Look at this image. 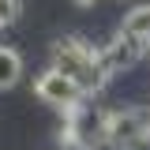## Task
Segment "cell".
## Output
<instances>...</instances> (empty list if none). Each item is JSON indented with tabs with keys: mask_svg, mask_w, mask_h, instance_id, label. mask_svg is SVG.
Segmentation results:
<instances>
[{
	"mask_svg": "<svg viewBox=\"0 0 150 150\" xmlns=\"http://www.w3.org/2000/svg\"><path fill=\"white\" fill-rule=\"evenodd\" d=\"M120 30L131 38H139L143 45H150V0H139V4H131L124 19H120Z\"/></svg>",
	"mask_w": 150,
	"mask_h": 150,
	"instance_id": "cell-5",
	"label": "cell"
},
{
	"mask_svg": "<svg viewBox=\"0 0 150 150\" xmlns=\"http://www.w3.org/2000/svg\"><path fill=\"white\" fill-rule=\"evenodd\" d=\"M75 8H94V4H98V0H71Z\"/></svg>",
	"mask_w": 150,
	"mask_h": 150,
	"instance_id": "cell-8",
	"label": "cell"
},
{
	"mask_svg": "<svg viewBox=\"0 0 150 150\" xmlns=\"http://www.w3.org/2000/svg\"><path fill=\"white\" fill-rule=\"evenodd\" d=\"M23 79V53L11 45H0V90H11Z\"/></svg>",
	"mask_w": 150,
	"mask_h": 150,
	"instance_id": "cell-6",
	"label": "cell"
},
{
	"mask_svg": "<svg viewBox=\"0 0 150 150\" xmlns=\"http://www.w3.org/2000/svg\"><path fill=\"white\" fill-rule=\"evenodd\" d=\"M124 4H139V0H124Z\"/></svg>",
	"mask_w": 150,
	"mask_h": 150,
	"instance_id": "cell-9",
	"label": "cell"
},
{
	"mask_svg": "<svg viewBox=\"0 0 150 150\" xmlns=\"http://www.w3.org/2000/svg\"><path fill=\"white\" fill-rule=\"evenodd\" d=\"M49 68H56V71H64L71 83H79L83 90H86V98H94V94L105 90V83H109L112 75L109 68H105V60H101V45L94 49L86 38L79 34H64L53 41V49H49Z\"/></svg>",
	"mask_w": 150,
	"mask_h": 150,
	"instance_id": "cell-1",
	"label": "cell"
},
{
	"mask_svg": "<svg viewBox=\"0 0 150 150\" xmlns=\"http://www.w3.org/2000/svg\"><path fill=\"white\" fill-rule=\"evenodd\" d=\"M34 98L41 105H49V109H60L64 116L75 112L79 105H86V90L79 83H71L64 71H56V68H45L34 79Z\"/></svg>",
	"mask_w": 150,
	"mask_h": 150,
	"instance_id": "cell-3",
	"label": "cell"
},
{
	"mask_svg": "<svg viewBox=\"0 0 150 150\" xmlns=\"http://www.w3.org/2000/svg\"><path fill=\"white\" fill-rule=\"evenodd\" d=\"M143 56H150V45H143L139 38L124 34L120 26H116V34L101 45V60H105V68H109V75H120V71H131Z\"/></svg>",
	"mask_w": 150,
	"mask_h": 150,
	"instance_id": "cell-4",
	"label": "cell"
},
{
	"mask_svg": "<svg viewBox=\"0 0 150 150\" xmlns=\"http://www.w3.org/2000/svg\"><path fill=\"white\" fill-rule=\"evenodd\" d=\"M23 15V0H0V26H11Z\"/></svg>",
	"mask_w": 150,
	"mask_h": 150,
	"instance_id": "cell-7",
	"label": "cell"
},
{
	"mask_svg": "<svg viewBox=\"0 0 150 150\" xmlns=\"http://www.w3.org/2000/svg\"><path fill=\"white\" fill-rule=\"evenodd\" d=\"M105 146L146 150L150 146V112H143V109H105Z\"/></svg>",
	"mask_w": 150,
	"mask_h": 150,
	"instance_id": "cell-2",
	"label": "cell"
}]
</instances>
